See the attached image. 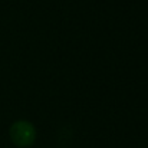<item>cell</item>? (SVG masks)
<instances>
[{"mask_svg":"<svg viewBox=\"0 0 148 148\" xmlns=\"http://www.w3.org/2000/svg\"><path fill=\"white\" fill-rule=\"evenodd\" d=\"M72 138V130L69 127H62L60 132H59V144L60 145H66Z\"/></svg>","mask_w":148,"mask_h":148,"instance_id":"7a4b0ae2","label":"cell"},{"mask_svg":"<svg viewBox=\"0 0 148 148\" xmlns=\"http://www.w3.org/2000/svg\"><path fill=\"white\" fill-rule=\"evenodd\" d=\"M9 137L16 147H30L36 140L35 125L26 119H19L13 122L9 128Z\"/></svg>","mask_w":148,"mask_h":148,"instance_id":"6da1fadb","label":"cell"}]
</instances>
